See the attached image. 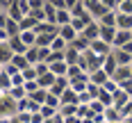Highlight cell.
<instances>
[{
	"label": "cell",
	"instance_id": "obj_1",
	"mask_svg": "<svg viewBox=\"0 0 132 123\" xmlns=\"http://www.w3.org/2000/svg\"><path fill=\"white\" fill-rule=\"evenodd\" d=\"M78 66L84 71V73H96V71H100L103 68V57H98L96 53H91V50H87V53H82L80 55V59H78Z\"/></svg>",
	"mask_w": 132,
	"mask_h": 123
},
{
	"label": "cell",
	"instance_id": "obj_2",
	"mask_svg": "<svg viewBox=\"0 0 132 123\" xmlns=\"http://www.w3.org/2000/svg\"><path fill=\"white\" fill-rule=\"evenodd\" d=\"M18 114V100H14L9 94L0 96V119H14Z\"/></svg>",
	"mask_w": 132,
	"mask_h": 123
},
{
	"label": "cell",
	"instance_id": "obj_3",
	"mask_svg": "<svg viewBox=\"0 0 132 123\" xmlns=\"http://www.w3.org/2000/svg\"><path fill=\"white\" fill-rule=\"evenodd\" d=\"M89 50H91V53H96L98 57H103V59H105L107 55H112V53H114V48H112L107 41H103V39L91 41V48H89Z\"/></svg>",
	"mask_w": 132,
	"mask_h": 123
},
{
	"label": "cell",
	"instance_id": "obj_4",
	"mask_svg": "<svg viewBox=\"0 0 132 123\" xmlns=\"http://www.w3.org/2000/svg\"><path fill=\"white\" fill-rule=\"evenodd\" d=\"M130 43H132V32H128V30H119L112 46H114V50H116V48H125V46H130Z\"/></svg>",
	"mask_w": 132,
	"mask_h": 123
},
{
	"label": "cell",
	"instance_id": "obj_5",
	"mask_svg": "<svg viewBox=\"0 0 132 123\" xmlns=\"http://www.w3.org/2000/svg\"><path fill=\"white\" fill-rule=\"evenodd\" d=\"M80 37H84L87 41H96V39H100V23H98V21L89 23V25H87V30H84Z\"/></svg>",
	"mask_w": 132,
	"mask_h": 123
},
{
	"label": "cell",
	"instance_id": "obj_6",
	"mask_svg": "<svg viewBox=\"0 0 132 123\" xmlns=\"http://www.w3.org/2000/svg\"><path fill=\"white\" fill-rule=\"evenodd\" d=\"M37 82H39V87H41V89H48V91H50V89H53V84L57 82V75H55L53 71H48V73L39 75V78H37Z\"/></svg>",
	"mask_w": 132,
	"mask_h": 123
},
{
	"label": "cell",
	"instance_id": "obj_7",
	"mask_svg": "<svg viewBox=\"0 0 132 123\" xmlns=\"http://www.w3.org/2000/svg\"><path fill=\"white\" fill-rule=\"evenodd\" d=\"M112 78H114V80L119 82V87H121L123 82L132 80V68H130V66H119V68H116V73H114Z\"/></svg>",
	"mask_w": 132,
	"mask_h": 123
},
{
	"label": "cell",
	"instance_id": "obj_8",
	"mask_svg": "<svg viewBox=\"0 0 132 123\" xmlns=\"http://www.w3.org/2000/svg\"><path fill=\"white\" fill-rule=\"evenodd\" d=\"M59 37H62V39H64L68 46H71V43L78 39L80 34L75 32V27H73V25H64V27H59Z\"/></svg>",
	"mask_w": 132,
	"mask_h": 123
},
{
	"label": "cell",
	"instance_id": "obj_9",
	"mask_svg": "<svg viewBox=\"0 0 132 123\" xmlns=\"http://www.w3.org/2000/svg\"><path fill=\"white\" fill-rule=\"evenodd\" d=\"M114 57H116L119 66H130V64H132V53H130V50L116 48V50H114Z\"/></svg>",
	"mask_w": 132,
	"mask_h": 123
},
{
	"label": "cell",
	"instance_id": "obj_10",
	"mask_svg": "<svg viewBox=\"0 0 132 123\" xmlns=\"http://www.w3.org/2000/svg\"><path fill=\"white\" fill-rule=\"evenodd\" d=\"M116 30H128V32H132V16L130 14H119L116 12Z\"/></svg>",
	"mask_w": 132,
	"mask_h": 123
},
{
	"label": "cell",
	"instance_id": "obj_11",
	"mask_svg": "<svg viewBox=\"0 0 132 123\" xmlns=\"http://www.w3.org/2000/svg\"><path fill=\"white\" fill-rule=\"evenodd\" d=\"M9 64H12V66L16 68V71H18V73H23L25 68H30V66H32V64L27 62V57H25V55H14Z\"/></svg>",
	"mask_w": 132,
	"mask_h": 123
},
{
	"label": "cell",
	"instance_id": "obj_12",
	"mask_svg": "<svg viewBox=\"0 0 132 123\" xmlns=\"http://www.w3.org/2000/svg\"><path fill=\"white\" fill-rule=\"evenodd\" d=\"M7 43H9V48L14 50V55H25L27 50H30V48H27L25 43L21 41V37H12V39L7 41Z\"/></svg>",
	"mask_w": 132,
	"mask_h": 123
},
{
	"label": "cell",
	"instance_id": "obj_13",
	"mask_svg": "<svg viewBox=\"0 0 132 123\" xmlns=\"http://www.w3.org/2000/svg\"><path fill=\"white\" fill-rule=\"evenodd\" d=\"M66 89H71V80H68V78H57V82H55V84H53V89H50V94L62 96Z\"/></svg>",
	"mask_w": 132,
	"mask_h": 123
},
{
	"label": "cell",
	"instance_id": "obj_14",
	"mask_svg": "<svg viewBox=\"0 0 132 123\" xmlns=\"http://www.w3.org/2000/svg\"><path fill=\"white\" fill-rule=\"evenodd\" d=\"M130 100H132L130 94H128V91H123V89H119V91L114 94V107H116V109H123Z\"/></svg>",
	"mask_w": 132,
	"mask_h": 123
},
{
	"label": "cell",
	"instance_id": "obj_15",
	"mask_svg": "<svg viewBox=\"0 0 132 123\" xmlns=\"http://www.w3.org/2000/svg\"><path fill=\"white\" fill-rule=\"evenodd\" d=\"M103 68H105L107 75H114L116 73V68H119V62H116V57H114V53L107 55L105 59H103Z\"/></svg>",
	"mask_w": 132,
	"mask_h": 123
},
{
	"label": "cell",
	"instance_id": "obj_16",
	"mask_svg": "<svg viewBox=\"0 0 132 123\" xmlns=\"http://www.w3.org/2000/svg\"><path fill=\"white\" fill-rule=\"evenodd\" d=\"M12 57H14V50L9 48V43L7 41H2L0 43V64L5 66V64H9L12 62Z\"/></svg>",
	"mask_w": 132,
	"mask_h": 123
},
{
	"label": "cell",
	"instance_id": "obj_17",
	"mask_svg": "<svg viewBox=\"0 0 132 123\" xmlns=\"http://www.w3.org/2000/svg\"><path fill=\"white\" fill-rule=\"evenodd\" d=\"M59 98H62V105H80V94H75L73 89H66Z\"/></svg>",
	"mask_w": 132,
	"mask_h": 123
},
{
	"label": "cell",
	"instance_id": "obj_18",
	"mask_svg": "<svg viewBox=\"0 0 132 123\" xmlns=\"http://www.w3.org/2000/svg\"><path fill=\"white\" fill-rule=\"evenodd\" d=\"M71 21H73V16H71V12H68V9H59V12H57V16H55V23H57L59 27L71 25Z\"/></svg>",
	"mask_w": 132,
	"mask_h": 123
},
{
	"label": "cell",
	"instance_id": "obj_19",
	"mask_svg": "<svg viewBox=\"0 0 132 123\" xmlns=\"http://www.w3.org/2000/svg\"><path fill=\"white\" fill-rule=\"evenodd\" d=\"M89 78H91V82H93V84H98V87H105V82L109 80L112 75H107V73H105V68H100V71H96V73H91Z\"/></svg>",
	"mask_w": 132,
	"mask_h": 123
},
{
	"label": "cell",
	"instance_id": "obj_20",
	"mask_svg": "<svg viewBox=\"0 0 132 123\" xmlns=\"http://www.w3.org/2000/svg\"><path fill=\"white\" fill-rule=\"evenodd\" d=\"M12 75H7L5 73V68H2V73H0V94H9L12 91Z\"/></svg>",
	"mask_w": 132,
	"mask_h": 123
},
{
	"label": "cell",
	"instance_id": "obj_21",
	"mask_svg": "<svg viewBox=\"0 0 132 123\" xmlns=\"http://www.w3.org/2000/svg\"><path fill=\"white\" fill-rule=\"evenodd\" d=\"M116 32H119L116 27H100V39L107 41V43L112 46V43H114V37H116ZM112 48H114V46H112Z\"/></svg>",
	"mask_w": 132,
	"mask_h": 123
},
{
	"label": "cell",
	"instance_id": "obj_22",
	"mask_svg": "<svg viewBox=\"0 0 132 123\" xmlns=\"http://www.w3.org/2000/svg\"><path fill=\"white\" fill-rule=\"evenodd\" d=\"M71 48H75V50H78V53L82 55V53H87V50L91 48V41H87L84 37H78V39L71 43Z\"/></svg>",
	"mask_w": 132,
	"mask_h": 123
},
{
	"label": "cell",
	"instance_id": "obj_23",
	"mask_svg": "<svg viewBox=\"0 0 132 123\" xmlns=\"http://www.w3.org/2000/svg\"><path fill=\"white\" fill-rule=\"evenodd\" d=\"M21 41L25 43L27 48L37 46V32H34V30H25V32H21Z\"/></svg>",
	"mask_w": 132,
	"mask_h": 123
},
{
	"label": "cell",
	"instance_id": "obj_24",
	"mask_svg": "<svg viewBox=\"0 0 132 123\" xmlns=\"http://www.w3.org/2000/svg\"><path fill=\"white\" fill-rule=\"evenodd\" d=\"M50 50H53V53H66V50H68V43L57 34V37L53 39V43H50Z\"/></svg>",
	"mask_w": 132,
	"mask_h": 123
},
{
	"label": "cell",
	"instance_id": "obj_25",
	"mask_svg": "<svg viewBox=\"0 0 132 123\" xmlns=\"http://www.w3.org/2000/svg\"><path fill=\"white\" fill-rule=\"evenodd\" d=\"M98 23H100V27H116V12H107Z\"/></svg>",
	"mask_w": 132,
	"mask_h": 123
},
{
	"label": "cell",
	"instance_id": "obj_26",
	"mask_svg": "<svg viewBox=\"0 0 132 123\" xmlns=\"http://www.w3.org/2000/svg\"><path fill=\"white\" fill-rule=\"evenodd\" d=\"M25 57H27V62H30L32 66H34V64H39V62H41V53H39V46H32V48H30V50L25 53Z\"/></svg>",
	"mask_w": 132,
	"mask_h": 123
},
{
	"label": "cell",
	"instance_id": "obj_27",
	"mask_svg": "<svg viewBox=\"0 0 132 123\" xmlns=\"http://www.w3.org/2000/svg\"><path fill=\"white\" fill-rule=\"evenodd\" d=\"M48 94H50L48 89H37V91L30 96V98H32L34 103H39V105H46V98H48Z\"/></svg>",
	"mask_w": 132,
	"mask_h": 123
},
{
	"label": "cell",
	"instance_id": "obj_28",
	"mask_svg": "<svg viewBox=\"0 0 132 123\" xmlns=\"http://www.w3.org/2000/svg\"><path fill=\"white\" fill-rule=\"evenodd\" d=\"M64 59H66V64H68V66H71V64H78L80 53L75 50V48H71V46H68V50H66V55H64Z\"/></svg>",
	"mask_w": 132,
	"mask_h": 123
},
{
	"label": "cell",
	"instance_id": "obj_29",
	"mask_svg": "<svg viewBox=\"0 0 132 123\" xmlns=\"http://www.w3.org/2000/svg\"><path fill=\"white\" fill-rule=\"evenodd\" d=\"M9 96H12L14 100H23V98H27V91H25V87H12Z\"/></svg>",
	"mask_w": 132,
	"mask_h": 123
},
{
	"label": "cell",
	"instance_id": "obj_30",
	"mask_svg": "<svg viewBox=\"0 0 132 123\" xmlns=\"http://www.w3.org/2000/svg\"><path fill=\"white\" fill-rule=\"evenodd\" d=\"M80 75H84V71H82L78 64H71V66H68V73H66V78H68V80H75V78H80Z\"/></svg>",
	"mask_w": 132,
	"mask_h": 123
},
{
	"label": "cell",
	"instance_id": "obj_31",
	"mask_svg": "<svg viewBox=\"0 0 132 123\" xmlns=\"http://www.w3.org/2000/svg\"><path fill=\"white\" fill-rule=\"evenodd\" d=\"M37 25H39V23H37L32 16H25V18L21 21V30H23V32H25V30H37Z\"/></svg>",
	"mask_w": 132,
	"mask_h": 123
},
{
	"label": "cell",
	"instance_id": "obj_32",
	"mask_svg": "<svg viewBox=\"0 0 132 123\" xmlns=\"http://www.w3.org/2000/svg\"><path fill=\"white\" fill-rule=\"evenodd\" d=\"M14 119H16L18 123H32V112H18Z\"/></svg>",
	"mask_w": 132,
	"mask_h": 123
},
{
	"label": "cell",
	"instance_id": "obj_33",
	"mask_svg": "<svg viewBox=\"0 0 132 123\" xmlns=\"http://www.w3.org/2000/svg\"><path fill=\"white\" fill-rule=\"evenodd\" d=\"M23 87H25L27 96H32V94H34V91H37V89H41V87H39V82H37V80H27L25 84H23Z\"/></svg>",
	"mask_w": 132,
	"mask_h": 123
},
{
	"label": "cell",
	"instance_id": "obj_34",
	"mask_svg": "<svg viewBox=\"0 0 132 123\" xmlns=\"http://www.w3.org/2000/svg\"><path fill=\"white\" fill-rule=\"evenodd\" d=\"M116 12H119V14H130V16H132V0H125V2H121Z\"/></svg>",
	"mask_w": 132,
	"mask_h": 123
},
{
	"label": "cell",
	"instance_id": "obj_35",
	"mask_svg": "<svg viewBox=\"0 0 132 123\" xmlns=\"http://www.w3.org/2000/svg\"><path fill=\"white\" fill-rule=\"evenodd\" d=\"M46 2H48L53 9H57V12H59V9H66V0H46Z\"/></svg>",
	"mask_w": 132,
	"mask_h": 123
},
{
	"label": "cell",
	"instance_id": "obj_36",
	"mask_svg": "<svg viewBox=\"0 0 132 123\" xmlns=\"http://www.w3.org/2000/svg\"><path fill=\"white\" fill-rule=\"evenodd\" d=\"M43 121H46V119H43L41 112H34V114H32V123H43Z\"/></svg>",
	"mask_w": 132,
	"mask_h": 123
},
{
	"label": "cell",
	"instance_id": "obj_37",
	"mask_svg": "<svg viewBox=\"0 0 132 123\" xmlns=\"http://www.w3.org/2000/svg\"><path fill=\"white\" fill-rule=\"evenodd\" d=\"M80 2H82V0H66V9H68V12H71V9H73V7H78Z\"/></svg>",
	"mask_w": 132,
	"mask_h": 123
},
{
	"label": "cell",
	"instance_id": "obj_38",
	"mask_svg": "<svg viewBox=\"0 0 132 123\" xmlns=\"http://www.w3.org/2000/svg\"><path fill=\"white\" fill-rule=\"evenodd\" d=\"M0 123H12V119H0Z\"/></svg>",
	"mask_w": 132,
	"mask_h": 123
},
{
	"label": "cell",
	"instance_id": "obj_39",
	"mask_svg": "<svg viewBox=\"0 0 132 123\" xmlns=\"http://www.w3.org/2000/svg\"><path fill=\"white\" fill-rule=\"evenodd\" d=\"M2 68H5V66H2V64H0V73H2Z\"/></svg>",
	"mask_w": 132,
	"mask_h": 123
},
{
	"label": "cell",
	"instance_id": "obj_40",
	"mask_svg": "<svg viewBox=\"0 0 132 123\" xmlns=\"http://www.w3.org/2000/svg\"><path fill=\"white\" fill-rule=\"evenodd\" d=\"M12 123H18V121H16V119H12Z\"/></svg>",
	"mask_w": 132,
	"mask_h": 123
},
{
	"label": "cell",
	"instance_id": "obj_41",
	"mask_svg": "<svg viewBox=\"0 0 132 123\" xmlns=\"http://www.w3.org/2000/svg\"><path fill=\"white\" fill-rule=\"evenodd\" d=\"M121 2H125V0H119V5H121Z\"/></svg>",
	"mask_w": 132,
	"mask_h": 123
},
{
	"label": "cell",
	"instance_id": "obj_42",
	"mask_svg": "<svg viewBox=\"0 0 132 123\" xmlns=\"http://www.w3.org/2000/svg\"><path fill=\"white\" fill-rule=\"evenodd\" d=\"M130 68H132V64H130Z\"/></svg>",
	"mask_w": 132,
	"mask_h": 123
},
{
	"label": "cell",
	"instance_id": "obj_43",
	"mask_svg": "<svg viewBox=\"0 0 132 123\" xmlns=\"http://www.w3.org/2000/svg\"><path fill=\"white\" fill-rule=\"evenodd\" d=\"M130 98H132V96H130Z\"/></svg>",
	"mask_w": 132,
	"mask_h": 123
},
{
	"label": "cell",
	"instance_id": "obj_44",
	"mask_svg": "<svg viewBox=\"0 0 132 123\" xmlns=\"http://www.w3.org/2000/svg\"><path fill=\"white\" fill-rule=\"evenodd\" d=\"M0 96H2V94H0Z\"/></svg>",
	"mask_w": 132,
	"mask_h": 123
},
{
	"label": "cell",
	"instance_id": "obj_45",
	"mask_svg": "<svg viewBox=\"0 0 132 123\" xmlns=\"http://www.w3.org/2000/svg\"><path fill=\"white\" fill-rule=\"evenodd\" d=\"M0 14H2V12H0Z\"/></svg>",
	"mask_w": 132,
	"mask_h": 123
}]
</instances>
